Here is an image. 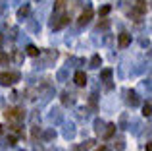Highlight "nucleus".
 I'll return each instance as SVG.
<instances>
[{"mask_svg":"<svg viewBox=\"0 0 152 151\" xmlns=\"http://www.w3.org/2000/svg\"><path fill=\"white\" fill-rule=\"evenodd\" d=\"M4 116H6V120H12V122H21L23 118H25V113H23L21 109H8L6 113H4Z\"/></svg>","mask_w":152,"mask_h":151,"instance_id":"obj_1","label":"nucleus"},{"mask_svg":"<svg viewBox=\"0 0 152 151\" xmlns=\"http://www.w3.org/2000/svg\"><path fill=\"white\" fill-rule=\"evenodd\" d=\"M18 79H19L18 72H4V74H0V83H2V85H12V83H15Z\"/></svg>","mask_w":152,"mask_h":151,"instance_id":"obj_2","label":"nucleus"},{"mask_svg":"<svg viewBox=\"0 0 152 151\" xmlns=\"http://www.w3.org/2000/svg\"><path fill=\"white\" fill-rule=\"evenodd\" d=\"M93 14H94V12H93V8H91V6H87L85 10H83V14L79 16L77 23H79V25H87V23L91 21V18H93Z\"/></svg>","mask_w":152,"mask_h":151,"instance_id":"obj_3","label":"nucleus"},{"mask_svg":"<svg viewBox=\"0 0 152 151\" xmlns=\"http://www.w3.org/2000/svg\"><path fill=\"white\" fill-rule=\"evenodd\" d=\"M73 81H75V85H79V87H83V85H87V74L85 72H75L73 76Z\"/></svg>","mask_w":152,"mask_h":151,"instance_id":"obj_4","label":"nucleus"},{"mask_svg":"<svg viewBox=\"0 0 152 151\" xmlns=\"http://www.w3.org/2000/svg\"><path fill=\"white\" fill-rule=\"evenodd\" d=\"M135 10H137L139 16L146 14V10H148V2H146V0H137V4H135Z\"/></svg>","mask_w":152,"mask_h":151,"instance_id":"obj_5","label":"nucleus"},{"mask_svg":"<svg viewBox=\"0 0 152 151\" xmlns=\"http://www.w3.org/2000/svg\"><path fill=\"white\" fill-rule=\"evenodd\" d=\"M118 43H119V47H129L131 45V35L129 33H121L119 39H118Z\"/></svg>","mask_w":152,"mask_h":151,"instance_id":"obj_6","label":"nucleus"},{"mask_svg":"<svg viewBox=\"0 0 152 151\" xmlns=\"http://www.w3.org/2000/svg\"><path fill=\"white\" fill-rule=\"evenodd\" d=\"M93 145H94V141H93V140H87L85 144L77 145V147H75V151H89L91 147H93Z\"/></svg>","mask_w":152,"mask_h":151,"instance_id":"obj_7","label":"nucleus"},{"mask_svg":"<svg viewBox=\"0 0 152 151\" xmlns=\"http://www.w3.org/2000/svg\"><path fill=\"white\" fill-rule=\"evenodd\" d=\"M114 134H115V124H108L106 126V132H104V140H110Z\"/></svg>","mask_w":152,"mask_h":151,"instance_id":"obj_8","label":"nucleus"},{"mask_svg":"<svg viewBox=\"0 0 152 151\" xmlns=\"http://www.w3.org/2000/svg\"><path fill=\"white\" fill-rule=\"evenodd\" d=\"M27 54L35 58V56H39V54H41V50H39V49H37L35 45H29V47H27Z\"/></svg>","mask_w":152,"mask_h":151,"instance_id":"obj_9","label":"nucleus"},{"mask_svg":"<svg viewBox=\"0 0 152 151\" xmlns=\"http://www.w3.org/2000/svg\"><path fill=\"white\" fill-rule=\"evenodd\" d=\"M100 64H102V60H100V54H94V56L91 58V68H98Z\"/></svg>","mask_w":152,"mask_h":151,"instance_id":"obj_10","label":"nucleus"},{"mask_svg":"<svg viewBox=\"0 0 152 151\" xmlns=\"http://www.w3.org/2000/svg\"><path fill=\"white\" fill-rule=\"evenodd\" d=\"M64 8H66V0H56V6H54V12H56V14H60Z\"/></svg>","mask_w":152,"mask_h":151,"instance_id":"obj_11","label":"nucleus"},{"mask_svg":"<svg viewBox=\"0 0 152 151\" xmlns=\"http://www.w3.org/2000/svg\"><path fill=\"white\" fill-rule=\"evenodd\" d=\"M150 110H152V107H150V103L146 101V103H145V107H142V116L148 118V116H150Z\"/></svg>","mask_w":152,"mask_h":151,"instance_id":"obj_12","label":"nucleus"},{"mask_svg":"<svg viewBox=\"0 0 152 151\" xmlns=\"http://www.w3.org/2000/svg\"><path fill=\"white\" fill-rule=\"evenodd\" d=\"M129 103L131 105H139V97H137L135 91H129Z\"/></svg>","mask_w":152,"mask_h":151,"instance_id":"obj_13","label":"nucleus"},{"mask_svg":"<svg viewBox=\"0 0 152 151\" xmlns=\"http://www.w3.org/2000/svg\"><path fill=\"white\" fill-rule=\"evenodd\" d=\"M100 78H102V79H106V81H108V79H110V78H112V70H110V68H106V70H102V74H100Z\"/></svg>","mask_w":152,"mask_h":151,"instance_id":"obj_14","label":"nucleus"},{"mask_svg":"<svg viewBox=\"0 0 152 151\" xmlns=\"http://www.w3.org/2000/svg\"><path fill=\"white\" fill-rule=\"evenodd\" d=\"M29 10H31L29 6H23V8H19V10H18V16H19V18H23V16H27V14H29Z\"/></svg>","mask_w":152,"mask_h":151,"instance_id":"obj_15","label":"nucleus"},{"mask_svg":"<svg viewBox=\"0 0 152 151\" xmlns=\"http://www.w3.org/2000/svg\"><path fill=\"white\" fill-rule=\"evenodd\" d=\"M8 62H10V58H8V54H6V53H0V66L8 64Z\"/></svg>","mask_w":152,"mask_h":151,"instance_id":"obj_16","label":"nucleus"},{"mask_svg":"<svg viewBox=\"0 0 152 151\" xmlns=\"http://www.w3.org/2000/svg\"><path fill=\"white\" fill-rule=\"evenodd\" d=\"M108 12H110V6H102V8H100V12H98V14H100V16H106Z\"/></svg>","mask_w":152,"mask_h":151,"instance_id":"obj_17","label":"nucleus"},{"mask_svg":"<svg viewBox=\"0 0 152 151\" xmlns=\"http://www.w3.org/2000/svg\"><path fill=\"white\" fill-rule=\"evenodd\" d=\"M15 141H18V138H14V136L8 138V145H15Z\"/></svg>","mask_w":152,"mask_h":151,"instance_id":"obj_18","label":"nucleus"},{"mask_svg":"<svg viewBox=\"0 0 152 151\" xmlns=\"http://www.w3.org/2000/svg\"><path fill=\"white\" fill-rule=\"evenodd\" d=\"M108 25H110V21H108V19H104L102 23H98V27H108Z\"/></svg>","mask_w":152,"mask_h":151,"instance_id":"obj_19","label":"nucleus"},{"mask_svg":"<svg viewBox=\"0 0 152 151\" xmlns=\"http://www.w3.org/2000/svg\"><path fill=\"white\" fill-rule=\"evenodd\" d=\"M125 147V144H123V141H118V145H115V149H123Z\"/></svg>","mask_w":152,"mask_h":151,"instance_id":"obj_20","label":"nucleus"},{"mask_svg":"<svg viewBox=\"0 0 152 151\" xmlns=\"http://www.w3.org/2000/svg\"><path fill=\"white\" fill-rule=\"evenodd\" d=\"M96 151H110V149H108L106 145H100V149H96Z\"/></svg>","mask_w":152,"mask_h":151,"instance_id":"obj_21","label":"nucleus"},{"mask_svg":"<svg viewBox=\"0 0 152 151\" xmlns=\"http://www.w3.org/2000/svg\"><path fill=\"white\" fill-rule=\"evenodd\" d=\"M2 43H4V37H2V35H0V47H2Z\"/></svg>","mask_w":152,"mask_h":151,"instance_id":"obj_22","label":"nucleus"},{"mask_svg":"<svg viewBox=\"0 0 152 151\" xmlns=\"http://www.w3.org/2000/svg\"><path fill=\"white\" fill-rule=\"evenodd\" d=\"M145 151H150V144H146V149Z\"/></svg>","mask_w":152,"mask_h":151,"instance_id":"obj_23","label":"nucleus"},{"mask_svg":"<svg viewBox=\"0 0 152 151\" xmlns=\"http://www.w3.org/2000/svg\"><path fill=\"white\" fill-rule=\"evenodd\" d=\"M2 132H4V126H2V124H0V134H2Z\"/></svg>","mask_w":152,"mask_h":151,"instance_id":"obj_24","label":"nucleus"}]
</instances>
